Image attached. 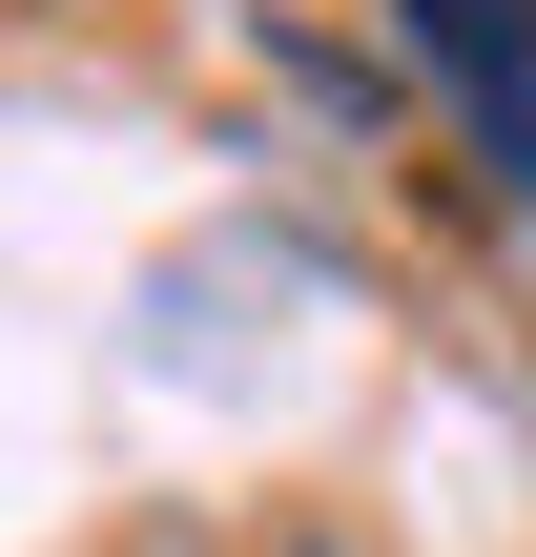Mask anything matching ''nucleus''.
Returning a JSON list of instances; mask_svg holds the SVG:
<instances>
[{
    "instance_id": "f257e3e1",
    "label": "nucleus",
    "mask_w": 536,
    "mask_h": 557,
    "mask_svg": "<svg viewBox=\"0 0 536 557\" xmlns=\"http://www.w3.org/2000/svg\"><path fill=\"white\" fill-rule=\"evenodd\" d=\"M392 21H413V62L454 83V124L536 186V0H392Z\"/></svg>"
}]
</instances>
